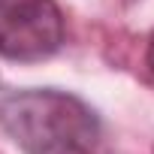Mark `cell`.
<instances>
[{"label":"cell","mask_w":154,"mask_h":154,"mask_svg":"<svg viewBox=\"0 0 154 154\" xmlns=\"http://www.w3.org/2000/svg\"><path fill=\"white\" fill-rule=\"evenodd\" d=\"M0 127L24 154H94L100 145L97 112L75 94L54 88L6 94Z\"/></svg>","instance_id":"1"},{"label":"cell","mask_w":154,"mask_h":154,"mask_svg":"<svg viewBox=\"0 0 154 154\" xmlns=\"http://www.w3.org/2000/svg\"><path fill=\"white\" fill-rule=\"evenodd\" d=\"M66 27L54 0H0V54L45 60L63 45Z\"/></svg>","instance_id":"2"},{"label":"cell","mask_w":154,"mask_h":154,"mask_svg":"<svg viewBox=\"0 0 154 154\" xmlns=\"http://www.w3.org/2000/svg\"><path fill=\"white\" fill-rule=\"evenodd\" d=\"M148 66L154 69V36H151V42H148Z\"/></svg>","instance_id":"3"}]
</instances>
